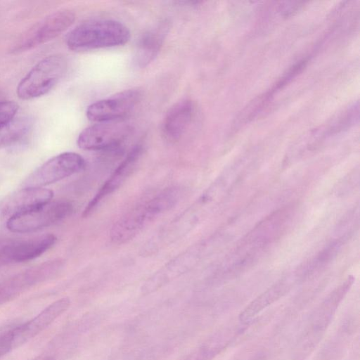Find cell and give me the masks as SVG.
I'll use <instances>...</instances> for the list:
<instances>
[{"instance_id":"cell-5","label":"cell","mask_w":360,"mask_h":360,"mask_svg":"<svg viewBox=\"0 0 360 360\" xmlns=\"http://www.w3.org/2000/svg\"><path fill=\"white\" fill-rule=\"evenodd\" d=\"M85 165L84 159L78 153H60L36 169L22 182V186L44 187L81 172Z\"/></svg>"},{"instance_id":"cell-16","label":"cell","mask_w":360,"mask_h":360,"mask_svg":"<svg viewBox=\"0 0 360 360\" xmlns=\"http://www.w3.org/2000/svg\"><path fill=\"white\" fill-rule=\"evenodd\" d=\"M288 285L284 282L274 284L252 300L239 314V320L243 323L250 321L264 309L276 302L287 291Z\"/></svg>"},{"instance_id":"cell-17","label":"cell","mask_w":360,"mask_h":360,"mask_svg":"<svg viewBox=\"0 0 360 360\" xmlns=\"http://www.w3.org/2000/svg\"><path fill=\"white\" fill-rule=\"evenodd\" d=\"M354 278L349 276L342 284L333 291L321 305L314 321V326L318 330H324L331 320L339 304L349 290Z\"/></svg>"},{"instance_id":"cell-22","label":"cell","mask_w":360,"mask_h":360,"mask_svg":"<svg viewBox=\"0 0 360 360\" xmlns=\"http://www.w3.org/2000/svg\"><path fill=\"white\" fill-rule=\"evenodd\" d=\"M285 4L280 6V10L283 16H288L302 8L303 2H284Z\"/></svg>"},{"instance_id":"cell-3","label":"cell","mask_w":360,"mask_h":360,"mask_svg":"<svg viewBox=\"0 0 360 360\" xmlns=\"http://www.w3.org/2000/svg\"><path fill=\"white\" fill-rule=\"evenodd\" d=\"M67 61L61 55H51L39 61L19 82L16 93L22 100H32L49 93L63 76Z\"/></svg>"},{"instance_id":"cell-21","label":"cell","mask_w":360,"mask_h":360,"mask_svg":"<svg viewBox=\"0 0 360 360\" xmlns=\"http://www.w3.org/2000/svg\"><path fill=\"white\" fill-rule=\"evenodd\" d=\"M15 349L13 327L0 333V359Z\"/></svg>"},{"instance_id":"cell-13","label":"cell","mask_w":360,"mask_h":360,"mask_svg":"<svg viewBox=\"0 0 360 360\" xmlns=\"http://www.w3.org/2000/svg\"><path fill=\"white\" fill-rule=\"evenodd\" d=\"M57 240L53 234H45L4 246L0 257L13 262H23L35 259L51 248Z\"/></svg>"},{"instance_id":"cell-14","label":"cell","mask_w":360,"mask_h":360,"mask_svg":"<svg viewBox=\"0 0 360 360\" xmlns=\"http://www.w3.org/2000/svg\"><path fill=\"white\" fill-rule=\"evenodd\" d=\"M195 112L192 101L184 99L174 104L166 112L162 123V133L169 142L179 141L191 124Z\"/></svg>"},{"instance_id":"cell-6","label":"cell","mask_w":360,"mask_h":360,"mask_svg":"<svg viewBox=\"0 0 360 360\" xmlns=\"http://www.w3.org/2000/svg\"><path fill=\"white\" fill-rule=\"evenodd\" d=\"M131 127L122 121L98 122L79 134L77 146L86 150H118L131 133Z\"/></svg>"},{"instance_id":"cell-10","label":"cell","mask_w":360,"mask_h":360,"mask_svg":"<svg viewBox=\"0 0 360 360\" xmlns=\"http://www.w3.org/2000/svg\"><path fill=\"white\" fill-rule=\"evenodd\" d=\"M70 306L68 297L60 298L26 322L13 327L14 343L18 348L44 330Z\"/></svg>"},{"instance_id":"cell-2","label":"cell","mask_w":360,"mask_h":360,"mask_svg":"<svg viewBox=\"0 0 360 360\" xmlns=\"http://www.w3.org/2000/svg\"><path fill=\"white\" fill-rule=\"evenodd\" d=\"M130 38L128 27L113 20H98L82 23L66 37L68 47L74 51H84L121 46Z\"/></svg>"},{"instance_id":"cell-8","label":"cell","mask_w":360,"mask_h":360,"mask_svg":"<svg viewBox=\"0 0 360 360\" xmlns=\"http://www.w3.org/2000/svg\"><path fill=\"white\" fill-rule=\"evenodd\" d=\"M75 18V13L69 9L53 13L31 28L12 51H25L55 39L73 24Z\"/></svg>"},{"instance_id":"cell-20","label":"cell","mask_w":360,"mask_h":360,"mask_svg":"<svg viewBox=\"0 0 360 360\" xmlns=\"http://www.w3.org/2000/svg\"><path fill=\"white\" fill-rule=\"evenodd\" d=\"M18 105L13 101H0V127L16 117Z\"/></svg>"},{"instance_id":"cell-15","label":"cell","mask_w":360,"mask_h":360,"mask_svg":"<svg viewBox=\"0 0 360 360\" xmlns=\"http://www.w3.org/2000/svg\"><path fill=\"white\" fill-rule=\"evenodd\" d=\"M169 29V23L165 20L142 34L138 40L132 58L133 64L136 68H145L155 58Z\"/></svg>"},{"instance_id":"cell-23","label":"cell","mask_w":360,"mask_h":360,"mask_svg":"<svg viewBox=\"0 0 360 360\" xmlns=\"http://www.w3.org/2000/svg\"><path fill=\"white\" fill-rule=\"evenodd\" d=\"M31 360H50L49 357L46 354L39 355Z\"/></svg>"},{"instance_id":"cell-9","label":"cell","mask_w":360,"mask_h":360,"mask_svg":"<svg viewBox=\"0 0 360 360\" xmlns=\"http://www.w3.org/2000/svg\"><path fill=\"white\" fill-rule=\"evenodd\" d=\"M141 98V91L130 89L110 98L91 103L86 109V117L96 122L121 120L131 112Z\"/></svg>"},{"instance_id":"cell-7","label":"cell","mask_w":360,"mask_h":360,"mask_svg":"<svg viewBox=\"0 0 360 360\" xmlns=\"http://www.w3.org/2000/svg\"><path fill=\"white\" fill-rule=\"evenodd\" d=\"M63 266L64 262L61 259L47 261L3 281L0 283V305L31 287L54 278Z\"/></svg>"},{"instance_id":"cell-12","label":"cell","mask_w":360,"mask_h":360,"mask_svg":"<svg viewBox=\"0 0 360 360\" xmlns=\"http://www.w3.org/2000/svg\"><path fill=\"white\" fill-rule=\"evenodd\" d=\"M53 192L44 187H25L8 195L0 204V216L10 217L52 200Z\"/></svg>"},{"instance_id":"cell-11","label":"cell","mask_w":360,"mask_h":360,"mask_svg":"<svg viewBox=\"0 0 360 360\" xmlns=\"http://www.w3.org/2000/svg\"><path fill=\"white\" fill-rule=\"evenodd\" d=\"M143 153V147L142 145L138 144L131 149L124 159L88 203L83 211V217L89 216L103 199L117 191L126 181L135 170Z\"/></svg>"},{"instance_id":"cell-18","label":"cell","mask_w":360,"mask_h":360,"mask_svg":"<svg viewBox=\"0 0 360 360\" xmlns=\"http://www.w3.org/2000/svg\"><path fill=\"white\" fill-rule=\"evenodd\" d=\"M187 262L188 260L186 254L171 261L165 267L154 274L143 285L141 288L142 292L144 294L150 293L181 274L188 266Z\"/></svg>"},{"instance_id":"cell-1","label":"cell","mask_w":360,"mask_h":360,"mask_svg":"<svg viewBox=\"0 0 360 360\" xmlns=\"http://www.w3.org/2000/svg\"><path fill=\"white\" fill-rule=\"evenodd\" d=\"M180 198V189L173 187L137 205L114 224L110 232L111 240L122 244L131 240L158 216L175 206Z\"/></svg>"},{"instance_id":"cell-4","label":"cell","mask_w":360,"mask_h":360,"mask_svg":"<svg viewBox=\"0 0 360 360\" xmlns=\"http://www.w3.org/2000/svg\"><path fill=\"white\" fill-rule=\"evenodd\" d=\"M72 210L73 206L69 201L50 200L10 217L6 221V227L13 233L35 231L63 220Z\"/></svg>"},{"instance_id":"cell-19","label":"cell","mask_w":360,"mask_h":360,"mask_svg":"<svg viewBox=\"0 0 360 360\" xmlns=\"http://www.w3.org/2000/svg\"><path fill=\"white\" fill-rule=\"evenodd\" d=\"M32 122L27 117H15L0 127V148L15 144L23 139L31 130Z\"/></svg>"}]
</instances>
